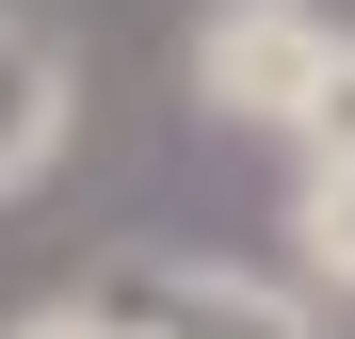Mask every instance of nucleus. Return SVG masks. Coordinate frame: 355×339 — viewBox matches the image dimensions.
<instances>
[{
    "label": "nucleus",
    "mask_w": 355,
    "mask_h": 339,
    "mask_svg": "<svg viewBox=\"0 0 355 339\" xmlns=\"http://www.w3.org/2000/svg\"><path fill=\"white\" fill-rule=\"evenodd\" d=\"M65 130H81V49L49 33V17H17V0H0V210L65 162Z\"/></svg>",
    "instance_id": "7ed1b4c3"
},
{
    "label": "nucleus",
    "mask_w": 355,
    "mask_h": 339,
    "mask_svg": "<svg viewBox=\"0 0 355 339\" xmlns=\"http://www.w3.org/2000/svg\"><path fill=\"white\" fill-rule=\"evenodd\" d=\"M291 259H307V275H291V291H339L355 307V162H307V178H291Z\"/></svg>",
    "instance_id": "20e7f679"
},
{
    "label": "nucleus",
    "mask_w": 355,
    "mask_h": 339,
    "mask_svg": "<svg viewBox=\"0 0 355 339\" xmlns=\"http://www.w3.org/2000/svg\"><path fill=\"white\" fill-rule=\"evenodd\" d=\"M291 146H307V162H355V49H339V65H323V97L291 113Z\"/></svg>",
    "instance_id": "39448f33"
},
{
    "label": "nucleus",
    "mask_w": 355,
    "mask_h": 339,
    "mask_svg": "<svg viewBox=\"0 0 355 339\" xmlns=\"http://www.w3.org/2000/svg\"><path fill=\"white\" fill-rule=\"evenodd\" d=\"M339 17L323 0H210L194 17V113H226V130H291V113L323 97V65H339Z\"/></svg>",
    "instance_id": "f03ea898"
},
{
    "label": "nucleus",
    "mask_w": 355,
    "mask_h": 339,
    "mask_svg": "<svg viewBox=\"0 0 355 339\" xmlns=\"http://www.w3.org/2000/svg\"><path fill=\"white\" fill-rule=\"evenodd\" d=\"M65 307H97V339H323V307L291 275H243V259H162V243H113Z\"/></svg>",
    "instance_id": "f257e3e1"
},
{
    "label": "nucleus",
    "mask_w": 355,
    "mask_h": 339,
    "mask_svg": "<svg viewBox=\"0 0 355 339\" xmlns=\"http://www.w3.org/2000/svg\"><path fill=\"white\" fill-rule=\"evenodd\" d=\"M0 339H97V307H65V291H49V307H17Z\"/></svg>",
    "instance_id": "423d86ee"
}]
</instances>
